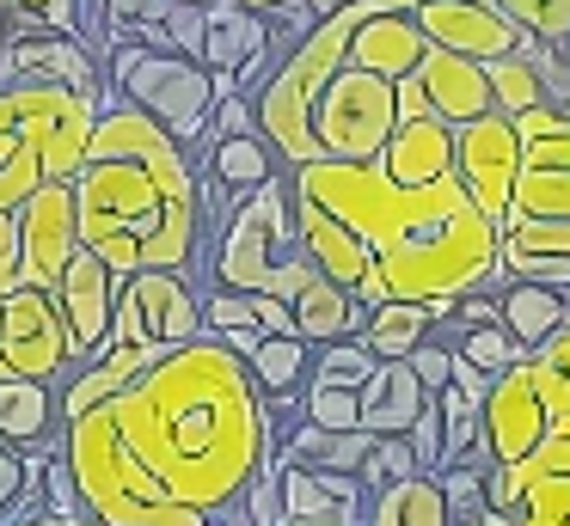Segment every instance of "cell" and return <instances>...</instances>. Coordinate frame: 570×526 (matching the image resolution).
Returning a JSON list of instances; mask_svg holds the SVG:
<instances>
[{
    "instance_id": "cell-1",
    "label": "cell",
    "mask_w": 570,
    "mask_h": 526,
    "mask_svg": "<svg viewBox=\"0 0 570 526\" xmlns=\"http://www.w3.org/2000/svg\"><path fill=\"white\" fill-rule=\"evenodd\" d=\"M246 361L197 337L62 428V465L99 526H215L276 465V423Z\"/></svg>"
},
{
    "instance_id": "cell-2",
    "label": "cell",
    "mask_w": 570,
    "mask_h": 526,
    "mask_svg": "<svg viewBox=\"0 0 570 526\" xmlns=\"http://www.w3.org/2000/svg\"><path fill=\"white\" fill-rule=\"evenodd\" d=\"M295 196L320 202L337 215L362 245H368L374 269L356 288V300L386 306V300H466V294H497L503 269H497V220L479 215L460 178L405 190L381 166H320L288 171Z\"/></svg>"
},
{
    "instance_id": "cell-3",
    "label": "cell",
    "mask_w": 570,
    "mask_h": 526,
    "mask_svg": "<svg viewBox=\"0 0 570 526\" xmlns=\"http://www.w3.org/2000/svg\"><path fill=\"white\" fill-rule=\"evenodd\" d=\"M80 251L99 257L117 281L141 269H197L209 251V215H203L197 159L173 141L136 105H99L87 166L75 178Z\"/></svg>"
},
{
    "instance_id": "cell-4",
    "label": "cell",
    "mask_w": 570,
    "mask_h": 526,
    "mask_svg": "<svg viewBox=\"0 0 570 526\" xmlns=\"http://www.w3.org/2000/svg\"><path fill=\"white\" fill-rule=\"evenodd\" d=\"M521 178L509 215L497 220V269L503 281H540L570 294V117L528 110L515 117Z\"/></svg>"
},
{
    "instance_id": "cell-5",
    "label": "cell",
    "mask_w": 570,
    "mask_h": 526,
    "mask_svg": "<svg viewBox=\"0 0 570 526\" xmlns=\"http://www.w3.org/2000/svg\"><path fill=\"white\" fill-rule=\"evenodd\" d=\"M105 86L117 105H136L141 117H154L190 159L209 141V117L222 105V86L203 61L173 56V49H148V43H117L105 56Z\"/></svg>"
},
{
    "instance_id": "cell-6",
    "label": "cell",
    "mask_w": 570,
    "mask_h": 526,
    "mask_svg": "<svg viewBox=\"0 0 570 526\" xmlns=\"http://www.w3.org/2000/svg\"><path fill=\"white\" fill-rule=\"evenodd\" d=\"M301 257L295 239V183L271 178L264 190H252L246 202L227 215V227L209 239V276L215 288H234V294H271L276 300V281L283 269Z\"/></svg>"
},
{
    "instance_id": "cell-7",
    "label": "cell",
    "mask_w": 570,
    "mask_h": 526,
    "mask_svg": "<svg viewBox=\"0 0 570 526\" xmlns=\"http://www.w3.org/2000/svg\"><path fill=\"white\" fill-rule=\"evenodd\" d=\"M99 105L62 86H0V166L38 159L50 183H75L87 166Z\"/></svg>"
},
{
    "instance_id": "cell-8",
    "label": "cell",
    "mask_w": 570,
    "mask_h": 526,
    "mask_svg": "<svg viewBox=\"0 0 570 526\" xmlns=\"http://www.w3.org/2000/svg\"><path fill=\"white\" fill-rule=\"evenodd\" d=\"M399 129V92L393 80L368 68H350L325 86L320 117H313V141H320V159H337V166H381L386 141Z\"/></svg>"
},
{
    "instance_id": "cell-9",
    "label": "cell",
    "mask_w": 570,
    "mask_h": 526,
    "mask_svg": "<svg viewBox=\"0 0 570 526\" xmlns=\"http://www.w3.org/2000/svg\"><path fill=\"white\" fill-rule=\"evenodd\" d=\"M197 337H209V330H203V300L178 269H141V276H129L124 288H117L111 343L173 355Z\"/></svg>"
},
{
    "instance_id": "cell-10",
    "label": "cell",
    "mask_w": 570,
    "mask_h": 526,
    "mask_svg": "<svg viewBox=\"0 0 570 526\" xmlns=\"http://www.w3.org/2000/svg\"><path fill=\"white\" fill-rule=\"evenodd\" d=\"M0 361L13 379H38V386H62L68 374H80L75 330L50 288H13L0 300Z\"/></svg>"
},
{
    "instance_id": "cell-11",
    "label": "cell",
    "mask_w": 570,
    "mask_h": 526,
    "mask_svg": "<svg viewBox=\"0 0 570 526\" xmlns=\"http://www.w3.org/2000/svg\"><path fill=\"white\" fill-rule=\"evenodd\" d=\"M0 86H62V92H80L92 105L111 98L105 73L92 68V49L80 37H56V31L0 37Z\"/></svg>"
},
{
    "instance_id": "cell-12",
    "label": "cell",
    "mask_w": 570,
    "mask_h": 526,
    "mask_svg": "<svg viewBox=\"0 0 570 526\" xmlns=\"http://www.w3.org/2000/svg\"><path fill=\"white\" fill-rule=\"evenodd\" d=\"M454 178L466 183V196L479 202L484 220H503L509 215V196H515V178H521V135H515V117H479L460 129L454 141Z\"/></svg>"
},
{
    "instance_id": "cell-13",
    "label": "cell",
    "mask_w": 570,
    "mask_h": 526,
    "mask_svg": "<svg viewBox=\"0 0 570 526\" xmlns=\"http://www.w3.org/2000/svg\"><path fill=\"white\" fill-rule=\"evenodd\" d=\"M552 435V416L540 404V386H533L528 361H515L503 379H491L479 410V440L491 465H528L540 453V440Z\"/></svg>"
},
{
    "instance_id": "cell-14",
    "label": "cell",
    "mask_w": 570,
    "mask_h": 526,
    "mask_svg": "<svg viewBox=\"0 0 570 526\" xmlns=\"http://www.w3.org/2000/svg\"><path fill=\"white\" fill-rule=\"evenodd\" d=\"M80 257V208L75 183H43L26 208H19V264H26V288H50L68 276Z\"/></svg>"
},
{
    "instance_id": "cell-15",
    "label": "cell",
    "mask_w": 570,
    "mask_h": 526,
    "mask_svg": "<svg viewBox=\"0 0 570 526\" xmlns=\"http://www.w3.org/2000/svg\"><path fill=\"white\" fill-rule=\"evenodd\" d=\"M417 31L430 37V49L466 56V61H479V68L484 61H503V56H521V43H528L497 7H472V0H423Z\"/></svg>"
},
{
    "instance_id": "cell-16",
    "label": "cell",
    "mask_w": 570,
    "mask_h": 526,
    "mask_svg": "<svg viewBox=\"0 0 570 526\" xmlns=\"http://www.w3.org/2000/svg\"><path fill=\"white\" fill-rule=\"evenodd\" d=\"M288 526H368V489L350 472H307V465H276Z\"/></svg>"
},
{
    "instance_id": "cell-17",
    "label": "cell",
    "mask_w": 570,
    "mask_h": 526,
    "mask_svg": "<svg viewBox=\"0 0 570 526\" xmlns=\"http://www.w3.org/2000/svg\"><path fill=\"white\" fill-rule=\"evenodd\" d=\"M117 288H124V281H117L111 269L99 264V257H87V251H80L75 264H68V276L56 281V300H62V318H68V330H75L80 367H87L92 355H105V349H111Z\"/></svg>"
},
{
    "instance_id": "cell-18",
    "label": "cell",
    "mask_w": 570,
    "mask_h": 526,
    "mask_svg": "<svg viewBox=\"0 0 570 526\" xmlns=\"http://www.w3.org/2000/svg\"><path fill=\"white\" fill-rule=\"evenodd\" d=\"M295 239H301V257H307L325 281H337V288H350V294L368 281V269H374L368 245H362L337 215H325L320 202H307V196H295Z\"/></svg>"
},
{
    "instance_id": "cell-19",
    "label": "cell",
    "mask_w": 570,
    "mask_h": 526,
    "mask_svg": "<svg viewBox=\"0 0 570 526\" xmlns=\"http://www.w3.org/2000/svg\"><path fill=\"white\" fill-rule=\"evenodd\" d=\"M497 325L509 330L521 361H533L546 343L570 330V294L540 288V281H503V288H497Z\"/></svg>"
},
{
    "instance_id": "cell-20",
    "label": "cell",
    "mask_w": 570,
    "mask_h": 526,
    "mask_svg": "<svg viewBox=\"0 0 570 526\" xmlns=\"http://www.w3.org/2000/svg\"><path fill=\"white\" fill-rule=\"evenodd\" d=\"M454 141L460 129H448L442 117H423V122H399L393 141L381 153V171L405 190H423V183H442L454 178Z\"/></svg>"
},
{
    "instance_id": "cell-21",
    "label": "cell",
    "mask_w": 570,
    "mask_h": 526,
    "mask_svg": "<svg viewBox=\"0 0 570 526\" xmlns=\"http://www.w3.org/2000/svg\"><path fill=\"white\" fill-rule=\"evenodd\" d=\"M430 56V37L417 31V12H374L362 19V31L350 37V68H368L381 80H405V73L423 68Z\"/></svg>"
},
{
    "instance_id": "cell-22",
    "label": "cell",
    "mask_w": 570,
    "mask_h": 526,
    "mask_svg": "<svg viewBox=\"0 0 570 526\" xmlns=\"http://www.w3.org/2000/svg\"><path fill=\"white\" fill-rule=\"evenodd\" d=\"M417 80H423V92H430L435 117H442L448 129H466V122H479V117H491V110H497L484 68H479V61H466V56L430 49L423 68H417Z\"/></svg>"
},
{
    "instance_id": "cell-23",
    "label": "cell",
    "mask_w": 570,
    "mask_h": 526,
    "mask_svg": "<svg viewBox=\"0 0 570 526\" xmlns=\"http://www.w3.org/2000/svg\"><path fill=\"white\" fill-rule=\"evenodd\" d=\"M430 404L435 398L417 386L411 361H381V374L362 386V428H368L374 440H405Z\"/></svg>"
},
{
    "instance_id": "cell-24",
    "label": "cell",
    "mask_w": 570,
    "mask_h": 526,
    "mask_svg": "<svg viewBox=\"0 0 570 526\" xmlns=\"http://www.w3.org/2000/svg\"><path fill=\"white\" fill-rule=\"evenodd\" d=\"M0 440L19 453H43L62 440V416H56V386L38 379H0Z\"/></svg>"
},
{
    "instance_id": "cell-25",
    "label": "cell",
    "mask_w": 570,
    "mask_h": 526,
    "mask_svg": "<svg viewBox=\"0 0 570 526\" xmlns=\"http://www.w3.org/2000/svg\"><path fill=\"white\" fill-rule=\"evenodd\" d=\"M374 453V435L368 428H313V423H295L288 440L276 447V465H307V472H350L362 477Z\"/></svg>"
},
{
    "instance_id": "cell-26",
    "label": "cell",
    "mask_w": 570,
    "mask_h": 526,
    "mask_svg": "<svg viewBox=\"0 0 570 526\" xmlns=\"http://www.w3.org/2000/svg\"><path fill=\"white\" fill-rule=\"evenodd\" d=\"M362 325H368V306H362L350 288L325 281V276H313V288L295 300V330H301V343H313V349L362 337Z\"/></svg>"
},
{
    "instance_id": "cell-27",
    "label": "cell",
    "mask_w": 570,
    "mask_h": 526,
    "mask_svg": "<svg viewBox=\"0 0 570 526\" xmlns=\"http://www.w3.org/2000/svg\"><path fill=\"white\" fill-rule=\"evenodd\" d=\"M246 374H252V386L264 391V404H288L295 391H307V379H313V343H301V337H264L258 349H252V361H246Z\"/></svg>"
},
{
    "instance_id": "cell-28",
    "label": "cell",
    "mask_w": 570,
    "mask_h": 526,
    "mask_svg": "<svg viewBox=\"0 0 570 526\" xmlns=\"http://www.w3.org/2000/svg\"><path fill=\"white\" fill-rule=\"evenodd\" d=\"M368 526H454L435 477H405V484L368 496Z\"/></svg>"
},
{
    "instance_id": "cell-29",
    "label": "cell",
    "mask_w": 570,
    "mask_h": 526,
    "mask_svg": "<svg viewBox=\"0 0 570 526\" xmlns=\"http://www.w3.org/2000/svg\"><path fill=\"white\" fill-rule=\"evenodd\" d=\"M430 312H423L417 300H386L368 312V325H362V343L374 349V361H411V349H417L423 337H430Z\"/></svg>"
},
{
    "instance_id": "cell-30",
    "label": "cell",
    "mask_w": 570,
    "mask_h": 526,
    "mask_svg": "<svg viewBox=\"0 0 570 526\" xmlns=\"http://www.w3.org/2000/svg\"><path fill=\"white\" fill-rule=\"evenodd\" d=\"M484 80H491L497 117H528V110H552V92H546L540 68L528 61V43H521V56L484 61Z\"/></svg>"
},
{
    "instance_id": "cell-31",
    "label": "cell",
    "mask_w": 570,
    "mask_h": 526,
    "mask_svg": "<svg viewBox=\"0 0 570 526\" xmlns=\"http://www.w3.org/2000/svg\"><path fill=\"white\" fill-rule=\"evenodd\" d=\"M374 374H381V361H374V349H368L362 337H350V343H325V349H313V379H307V386L362 391Z\"/></svg>"
},
{
    "instance_id": "cell-32",
    "label": "cell",
    "mask_w": 570,
    "mask_h": 526,
    "mask_svg": "<svg viewBox=\"0 0 570 526\" xmlns=\"http://www.w3.org/2000/svg\"><path fill=\"white\" fill-rule=\"evenodd\" d=\"M509 24L540 49H570V0H497Z\"/></svg>"
},
{
    "instance_id": "cell-33",
    "label": "cell",
    "mask_w": 570,
    "mask_h": 526,
    "mask_svg": "<svg viewBox=\"0 0 570 526\" xmlns=\"http://www.w3.org/2000/svg\"><path fill=\"white\" fill-rule=\"evenodd\" d=\"M528 374H533V386H540V404H546V416H552V428L570 435V330L533 355Z\"/></svg>"
},
{
    "instance_id": "cell-34",
    "label": "cell",
    "mask_w": 570,
    "mask_h": 526,
    "mask_svg": "<svg viewBox=\"0 0 570 526\" xmlns=\"http://www.w3.org/2000/svg\"><path fill=\"white\" fill-rule=\"evenodd\" d=\"M454 355H460L466 367H479L484 379H503L509 367L521 361V349L509 343L503 325H484V330H466V337H454Z\"/></svg>"
},
{
    "instance_id": "cell-35",
    "label": "cell",
    "mask_w": 570,
    "mask_h": 526,
    "mask_svg": "<svg viewBox=\"0 0 570 526\" xmlns=\"http://www.w3.org/2000/svg\"><path fill=\"white\" fill-rule=\"evenodd\" d=\"M442 502H448V514L454 520H466V526H479L484 514H491V489H484V465H448L442 477Z\"/></svg>"
},
{
    "instance_id": "cell-36",
    "label": "cell",
    "mask_w": 570,
    "mask_h": 526,
    "mask_svg": "<svg viewBox=\"0 0 570 526\" xmlns=\"http://www.w3.org/2000/svg\"><path fill=\"white\" fill-rule=\"evenodd\" d=\"M515 526H570V472H552L540 484H528L515 508Z\"/></svg>"
},
{
    "instance_id": "cell-37",
    "label": "cell",
    "mask_w": 570,
    "mask_h": 526,
    "mask_svg": "<svg viewBox=\"0 0 570 526\" xmlns=\"http://www.w3.org/2000/svg\"><path fill=\"white\" fill-rule=\"evenodd\" d=\"M301 423H313V428H362V391L307 386L301 391Z\"/></svg>"
},
{
    "instance_id": "cell-38",
    "label": "cell",
    "mask_w": 570,
    "mask_h": 526,
    "mask_svg": "<svg viewBox=\"0 0 570 526\" xmlns=\"http://www.w3.org/2000/svg\"><path fill=\"white\" fill-rule=\"evenodd\" d=\"M405 477H423L417 459H411V440H374L368 465H362V489H368V496H381V489L405 484Z\"/></svg>"
},
{
    "instance_id": "cell-39",
    "label": "cell",
    "mask_w": 570,
    "mask_h": 526,
    "mask_svg": "<svg viewBox=\"0 0 570 526\" xmlns=\"http://www.w3.org/2000/svg\"><path fill=\"white\" fill-rule=\"evenodd\" d=\"M203 330H209V337L258 330V300H252V294H234V288H209V300H203Z\"/></svg>"
},
{
    "instance_id": "cell-40",
    "label": "cell",
    "mask_w": 570,
    "mask_h": 526,
    "mask_svg": "<svg viewBox=\"0 0 570 526\" xmlns=\"http://www.w3.org/2000/svg\"><path fill=\"white\" fill-rule=\"evenodd\" d=\"M13 12H19L26 31H56V37H80V43H87L80 0H13Z\"/></svg>"
},
{
    "instance_id": "cell-41",
    "label": "cell",
    "mask_w": 570,
    "mask_h": 526,
    "mask_svg": "<svg viewBox=\"0 0 570 526\" xmlns=\"http://www.w3.org/2000/svg\"><path fill=\"white\" fill-rule=\"evenodd\" d=\"M411 374H417V386L430 391V398H442L448 379H454V343H442V337L430 330V337L411 349Z\"/></svg>"
},
{
    "instance_id": "cell-42",
    "label": "cell",
    "mask_w": 570,
    "mask_h": 526,
    "mask_svg": "<svg viewBox=\"0 0 570 526\" xmlns=\"http://www.w3.org/2000/svg\"><path fill=\"white\" fill-rule=\"evenodd\" d=\"M405 440H411V459H417V472H423V477H442V472H448V447H442V410H435V404L417 416V428H411Z\"/></svg>"
},
{
    "instance_id": "cell-43",
    "label": "cell",
    "mask_w": 570,
    "mask_h": 526,
    "mask_svg": "<svg viewBox=\"0 0 570 526\" xmlns=\"http://www.w3.org/2000/svg\"><path fill=\"white\" fill-rule=\"evenodd\" d=\"M26 484H31V453H19V447H7V440H0V526L13 520Z\"/></svg>"
},
{
    "instance_id": "cell-44",
    "label": "cell",
    "mask_w": 570,
    "mask_h": 526,
    "mask_svg": "<svg viewBox=\"0 0 570 526\" xmlns=\"http://www.w3.org/2000/svg\"><path fill=\"white\" fill-rule=\"evenodd\" d=\"M234 135H258V110H252V98L227 92L222 105H215V117H209V141H234Z\"/></svg>"
},
{
    "instance_id": "cell-45",
    "label": "cell",
    "mask_w": 570,
    "mask_h": 526,
    "mask_svg": "<svg viewBox=\"0 0 570 526\" xmlns=\"http://www.w3.org/2000/svg\"><path fill=\"white\" fill-rule=\"evenodd\" d=\"M26 288V264H19V215H0V300Z\"/></svg>"
},
{
    "instance_id": "cell-46",
    "label": "cell",
    "mask_w": 570,
    "mask_h": 526,
    "mask_svg": "<svg viewBox=\"0 0 570 526\" xmlns=\"http://www.w3.org/2000/svg\"><path fill=\"white\" fill-rule=\"evenodd\" d=\"M252 300H258V330H264V337H301V330H295V306L271 300V294H252Z\"/></svg>"
},
{
    "instance_id": "cell-47",
    "label": "cell",
    "mask_w": 570,
    "mask_h": 526,
    "mask_svg": "<svg viewBox=\"0 0 570 526\" xmlns=\"http://www.w3.org/2000/svg\"><path fill=\"white\" fill-rule=\"evenodd\" d=\"M393 92H399V122H423V117H435V105H430V92H423L417 73H405V80H399Z\"/></svg>"
},
{
    "instance_id": "cell-48",
    "label": "cell",
    "mask_w": 570,
    "mask_h": 526,
    "mask_svg": "<svg viewBox=\"0 0 570 526\" xmlns=\"http://www.w3.org/2000/svg\"><path fill=\"white\" fill-rule=\"evenodd\" d=\"M239 7H246V12H264V19H271V12H283V7H295V0H239Z\"/></svg>"
},
{
    "instance_id": "cell-49",
    "label": "cell",
    "mask_w": 570,
    "mask_h": 526,
    "mask_svg": "<svg viewBox=\"0 0 570 526\" xmlns=\"http://www.w3.org/2000/svg\"><path fill=\"white\" fill-rule=\"evenodd\" d=\"M26 526H87V520H68V514H38V520H26Z\"/></svg>"
},
{
    "instance_id": "cell-50",
    "label": "cell",
    "mask_w": 570,
    "mask_h": 526,
    "mask_svg": "<svg viewBox=\"0 0 570 526\" xmlns=\"http://www.w3.org/2000/svg\"><path fill=\"white\" fill-rule=\"evenodd\" d=\"M479 526H515V520H509V514H484Z\"/></svg>"
},
{
    "instance_id": "cell-51",
    "label": "cell",
    "mask_w": 570,
    "mask_h": 526,
    "mask_svg": "<svg viewBox=\"0 0 570 526\" xmlns=\"http://www.w3.org/2000/svg\"><path fill=\"white\" fill-rule=\"evenodd\" d=\"M173 7H222V0H173Z\"/></svg>"
},
{
    "instance_id": "cell-52",
    "label": "cell",
    "mask_w": 570,
    "mask_h": 526,
    "mask_svg": "<svg viewBox=\"0 0 570 526\" xmlns=\"http://www.w3.org/2000/svg\"><path fill=\"white\" fill-rule=\"evenodd\" d=\"M0 12H13V0H0Z\"/></svg>"
},
{
    "instance_id": "cell-53",
    "label": "cell",
    "mask_w": 570,
    "mask_h": 526,
    "mask_svg": "<svg viewBox=\"0 0 570 526\" xmlns=\"http://www.w3.org/2000/svg\"><path fill=\"white\" fill-rule=\"evenodd\" d=\"M0 379H13V374H7V361H0Z\"/></svg>"
},
{
    "instance_id": "cell-54",
    "label": "cell",
    "mask_w": 570,
    "mask_h": 526,
    "mask_svg": "<svg viewBox=\"0 0 570 526\" xmlns=\"http://www.w3.org/2000/svg\"><path fill=\"white\" fill-rule=\"evenodd\" d=\"M454 526H466V520H454Z\"/></svg>"
},
{
    "instance_id": "cell-55",
    "label": "cell",
    "mask_w": 570,
    "mask_h": 526,
    "mask_svg": "<svg viewBox=\"0 0 570 526\" xmlns=\"http://www.w3.org/2000/svg\"><path fill=\"white\" fill-rule=\"evenodd\" d=\"M87 526H99V520H87Z\"/></svg>"
}]
</instances>
